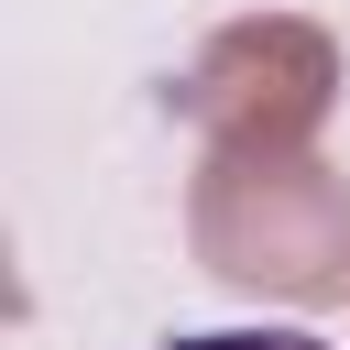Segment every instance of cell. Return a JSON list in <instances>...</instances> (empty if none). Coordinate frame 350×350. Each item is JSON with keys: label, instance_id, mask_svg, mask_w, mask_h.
<instances>
[{"label": "cell", "instance_id": "cell-2", "mask_svg": "<svg viewBox=\"0 0 350 350\" xmlns=\"http://www.w3.org/2000/svg\"><path fill=\"white\" fill-rule=\"evenodd\" d=\"M164 350H328L317 328H197V339H164Z\"/></svg>", "mask_w": 350, "mask_h": 350}, {"label": "cell", "instance_id": "cell-1", "mask_svg": "<svg viewBox=\"0 0 350 350\" xmlns=\"http://www.w3.org/2000/svg\"><path fill=\"white\" fill-rule=\"evenodd\" d=\"M197 252L252 295H339L350 284V197L306 153H219L197 175Z\"/></svg>", "mask_w": 350, "mask_h": 350}]
</instances>
